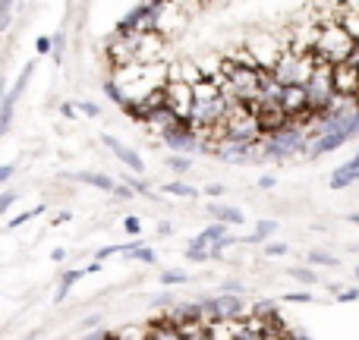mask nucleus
Returning a JSON list of instances; mask_svg holds the SVG:
<instances>
[{
	"label": "nucleus",
	"mask_w": 359,
	"mask_h": 340,
	"mask_svg": "<svg viewBox=\"0 0 359 340\" xmlns=\"http://www.w3.org/2000/svg\"><path fill=\"white\" fill-rule=\"evenodd\" d=\"M249 111H252L259 136H280L287 130V114L278 101H255V104H249Z\"/></svg>",
	"instance_id": "obj_1"
},
{
	"label": "nucleus",
	"mask_w": 359,
	"mask_h": 340,
	"mask_svg": "<svg viewBox=\"0 0 359 340\" xmlns=\"http://www.w3.org/2000/svg\"><path fill=\"white\" fill-rule=\"evenodd\" d=\"M133 44H136V63L139 67H155V63H161L164 50H168V38H164L161 32L133 35Z\"/></svg>",
	"instance_id": "obj_2"
},
{
	"label": "nucleus",
	"mask_w": 359,
	"mask_h": 340,
	"mask_svg": "<svg viewBox=\"0 0 359 340\" xmlns=\"http://www.w3.org/2000/svg\"><path fill=\"white\" fill-rule=\"evenodd\" d=\"M164 107H168L177 120H189L192 88L186 86V82H168V86H164Z\"/></svg>",
	"instance_id": "obj_3"
},
{
	"label": "nucleus",
	"mask_w": 359,
	"mask_h": 340,
	"mask_svg": "<svg viewBox=\"0 0 359 340\" xmlns=\"http://www.w3.org/2000/svg\"><path fill=\"white\" fill-rule=\"evenodd\" d=\"M331 88H334L337 98L353 101L359 95V69L350 67V63H337V67H331Z\"/></svg>",
	"instance_id": "obj_4"
},
{
	"label": "nucleus",
	"mask_w": 359,
	"mask_h": 340,
	"mask_svg": "<svg viewBox=\"0 0 359 340\" xmlns=\"http://www.w3.org/2000/svg\"><path fill=\"white\" fill-rule=\"evenodd\" d=\"M271 76H274V82H278L280 88L299 86V57L293 54L290 48H284V50H280V57H278V63H274Z\"/></svg>",
	"instance_id": "obj_5"
},
{
	"label": "nucleus",
	"mask_w": 359,
	"mask_h": 340,
	"mask_svg": "<svg viewBox=\"0 0 359 340\" xmlns=\"http://www.w3.org/2000/svg\"><path fill=\"white\" fill-rule=\"evenodd\" d=\"M107 54H111L114 69H126L136 63V44H133V38H111Z\"/></svg>",
	"instance_id": "obj_6"
},
{
	"label": "nucleus",
	"mask_w": 359,
	"mask_h": 340,
	"mask_svg": "<svg viewBox=\"0 0 359 340\" xmlns=\"http://www.w3.org/2000/svg\"><path fill=\"white\" fill-rule=\"evenodd\" d=\"M101 142H104L107 149H111L114 155H117L120 161H123V164H126V168H130V170H136V173H142V170H145L142 158H139V155H136V151H133V149H126L123 142H117V139H114V136H107V132H104V136H101Z\"/></svg>",
	"instance_id": "obj_7"
},
{
	"label": "nucleus",
	"mask_w": 359,
	"mask_h": 340,
	"mask_svg": "<svg viewBox=\"0 0 359 340\" xmlns=\"http://www.w3.org/2000/svg\"><path fill=\"white\" fill-rule=\"evenodd\" d=\"M280 107H284V114L287 117H293V114H299V111H306V88L303 86H287L284 92H280V101H278Z\"/></svg>",
	"instance_id": "obj_8"
},
{
	"label": "nucleus",
	"mask_w": 359,
	"mask_h": 340,
	"mask_svg": "<svg viewBox=\"0 0 359 340\" xmlns=\"http://www.w3.org/2000/svg\"><path fill=\"white\" fill-rule=\"evenodd\" d=\"M145 126H149L151 132H158V136H164L168 130L177 126V117L168 111V107H158V111H151L149 117H145Z\"/></svg>",
	"instance_id": "obj_9"
},
{
	"label": "nucleus",
	"mask_w": 359,
	"mask_h": 340,
	"mask_svg": "<svg viewBox=\"0 0 359 340\" xmlns=\"http://www.w3.org/2000/svg\"><path fill=\"white\" fill-rule=\"evenodd\" d=\"M215 98H221V92H217L215 82L202 79V82L192 86V104H205V101H215Z\"/></svg>",
	"instance_id": "obj_10"
},
{
	"label": "nucleus",
	"mask_w": 359,
	"mask_h": 340,
	"mask_svg": "<svg viewBox=\"0 0 359 340\" xmlns=\"http://www.w3.org/2000/svg\"><path fill=\"white\" fill-rule=\"evenodd\" d=\"M211 217H217V224H243V221H246L240 208H230V205H215V202H211Z\"/></svg>",
	"instance_id": "obj_11"
},
{
	"label": "nucleus",
	"mask_w": 359,
	"mask_h": 340,
	"mask_svg": "<svg viewBox=\"0 0 359 340\" xmlns=\"http://www.w3.org/2000/svg\"><path fill=\"white\" fill-rule=\"evenodd\" d=\"M149 340H183V337L174 331V325H168L164 318H155L149 325Z\"/></svg>",
	"instance_id": "obj_12"
},
{
	"label": "nucleus",
	"mask_w": 359,
	"mask_h": 340,
	"mask_svg": "<svg viewBox=\"0 0 359 340\" xmlns=\"http://www.w3.org/2000/svg\"><path fill=\"white\" fill-rule=\"evenodd\" d=\"M227 60H233L240 69H259V63H255V57L246 50V44H243V48H230Z\"/></svg>",
	"instance_id": "obj_13"
},
{
	"label": "nucleus",
	"mask_w": 359,
	"mask_h": 340,
	"mask_svg": "<svg viewBox=\"0 0 359 340\" xmlns=\"http://www.w3.org/2000/svg\"><path fill=\"white\" fill-rule=\"evenodd\" d=\"M86 274H88V268H73V271H67V274H63V280H60V293H57V303H63V297H67V293L69 290H73V284H76V280H79V278H86Z\"/></svg>",
	"instance_id": "obj_14"
},
{
	"label": "nucleus",
	"mask_w": 359,
	"mask_h": 340,
	"mask_svg": "<svg viewBox=\"0 0 359 340\" xmlns=\"http://www.w3.org/2000/svg\"><path fill=\"white\" fill-rule=\"evenodd\" d=\"M32 69H35V63H29V67H25L22 73H19V79H16V86H13V92H6V95H4V98L10 101V104H16L19 95L25 92V86H29V79H32Z\"/></svg>",
	"instance_id": "obj_15"
},
{
	"label": "nucleus",
	"mask_w": 359,
	"mask_h": 340,
	"mask_svg": "<svg viewBox=\"0 0 359 340\" xmlns=\"http://www.w3.org/2000/svg\"><path fill=\"white\" fill-rule=\"evenodd\" d=\"M76 179H82V183H88V186H98V189H104V192H114V179L111 177H104V173H76Z\"/></svg>",
	"instance_id": "obj_16"
},
{
	"label": "nucleus",
	"mask_w": 359,
	"mask_h": 340,
	"mask_svg": "<svg viewBox=\"0 0 359 340\" xmlns=\"http://www.w3.org/2000/svg\"><path fill=\"white\" fill-rule=\"evenodd\" d=\"M359 183V170H347V168H341L331 177V189H347V186H353Z\"/></svg>",
	"instance_id": "obj_17"
},
{
	"label": "nucleus",
	"mask_w": 359,
	"mask_h": 340,
	"mask_svg": "<svg viewBox=\"0 0 359 340\" xmlns=\"http://www.w3.org/2000/svg\"><path fill=\"white\" fill-rule=\"evenodd\" d=\"M114 340H149V328H139V325H126V328L114 331Z\"/></svg>",
	"instance_id": "obj_18"
},
{
	"label": "nucleus",
	"mask_w": 359,
	"mask_h": 340,
	"mask_svg": "<svg viewBox=\"0 0 359 340\" xmlns=\"http://www.w3.org/2000/svg\"><path fill=\"white\" fill-rule=\"evenodd\" d=\"M287 274H290L293 280H299V284H309V287L318 284V278H316V271H312V268H287Z\"/></svg>",
	"instance_id": "obj_19"
},
{
	"label": "nucleus",
	"mask_w": 359,
	"mask_h": 340,
	"mask_svg": "<svg viewBox=\"0 0 359 340\" xmlns=\"http://www.w3.org/2000/svg\"><path fill=\"white\" fill-rule=\"evenodd\" d=\"M164 192H170V196H198L192 186H186V183H180V179H174V183H164Z\"/></svg>",
	"instance_id": "obj_20"
},
{
	"label": "nucleus",
	"mask_w": 359,
	"mask_h": 340,
	"mask_svg": "<svg viewBox=\"0 0 359 340\" xmlns=\"http://www.w3.org/2000/svg\"><path fill=\"white\" fill-rule=\"evenodd\" d=\"M274 230H278V221H265V217H262V221L255 224V236H259L262 243H265V236H271Z\"/></svg>",
	"instance_id": "obj_21"
},
{
	"label": "nucleus",
	"mask_w": 359,
	"mask_h": 340,
	"mask_svg": "<svg viewBox=\"0 0 359 340\" xmlns=\"http://www.w3.org/2000/svg\"><path fill=\"white\" fill-rule=\"evenodd\" d=\"M168 168L177 170V173H186V170L192 168V161H189V158H183V155H170L168 158Z\"/></svg>",
	"instance_id": "obj_22"
},
{
	"label": "nucleus",
	"mask_w": 359,
	"mask_h": 340,
	"mask_svg": "<svg viewBox=\"0 0 359 340\" xmlns=\"http://www.w3.org/2000/svg\"><path fill=\"white\" fill-rule=\"evenodd\" d=\"M309 261L312 265H328V268L337 265V259L334 255H328V252H309Z\"/></svg>",
	"instance_id": "obj_23"
},
{
	"label": "nucleus",
	"mask_w": 359,
	"mask_h": 340,
	"mask_svg": "<svg viewBox=\"0 0 359 340\" xmlns=\"http://www.w3.org/2000/svg\"><path fill=\"white\" fill-rule=\"evenodd\" d=\"M186 280H189L186 271H164L161 274V284H186Z\"/></svg>",
	"instance_id": "obj_24"
},
{
	"label": "nucleus",
	"mask_w": 359,
	"mask_h": 340,
	"mask_svg": "<svg viewBox=\"0 0 359 340\" xmlns=\"http://www.w3.org/2000/svg\"><path fill=\"white\" fill-rule=\"evenodd\" d=\"M126 186H130V189H133V196H136V192H139V196H149V198H155V192L149 189V183H145V179H130V183H126Z\"/></svg>",
	"instance_id": "obj_25"
},
{
	"label": "nucleus",
	"mask_w": 359,
	"mask_h": 340,
	"mask_svg": "<svg viewBox=\"0 0 359 340\" xmlns=\"http://www.w3.org/2000/svg\"><path fill=\"white\" fill-rule=\"evenodd\" d=\"M41 211H44V205H38V208H32V211H25V215L13 217V221H10V230H13V227H19V224H25V221H32V217H38Z\"/></svg>",
	"instance_id": "obj_26"
},
{
	"label": "nucleus",
	"mask_w": 359,
	"mask_h": 340,
	"mask_svg": "<svg viewBox=\"0 0 359 340\" xmlns=\"http://www.w3.org/2000/svg\"><path fill=\"white\" fill-rule=\"evenodd\" d=\"M76 111H82V114H86V117H98V114H101V107L95 104V101H79V104H76Z\"/></svg>",
	"instance_id": "obj_27"
},
{
	"label": "nucleus",
	"mask_w": 359,
	"mask_h": 340,
	"mask_svg": "<svg viewBox=\"0 0 359 340\" xmlns=\"http://www.w3.org/2000/svg\"><path fill=\"white\" fill-rule=\"evenodd\" d=\"M224 293H230V297H240V293H246V287H243L240 280H224Z\"/></svg>",
	"instance_id": "obj_28"
},
{
	"label": "nucleus",
	"mask_w": 359,
	"mask_h": 340,
	"mask_svg": "<svg viewBox=\"0 0 359 340\" xmlns=\"http://www.w3.org/2000/svg\"><path fill=\"white\" fill-rule=\"evenodd\" d=\"M287 303H312V293H284Z\"/></svg>",
	"instance_id": "obj_29"
},
{
	"label": "nucleus",
	"mask_w": 359,
	"mask_h": 340,
	"mask_svg": "<svg viewBox=\"0 0 359 340\" xmlns=\"http://www.w3.org/2000/svg\"><path fill=\"white\" fill-rule=\"evenodd\" d=\"M265 255H287V243H268Z\"/></svg>",
	"instance_id": "obj_30"
},
{
	"label": "nucleus",
	"mask_w": 359,
	"mask_h": 340,
	"mask_svg": "<svg viewBox=\"0 0 359 340\" xmlns=\"http://www.w3.org/2000/svg\"><path fill=\"white\" fill-rule=\"evenodd\" d=\"M16 198H19V192H4V196H0V215H4V211L10 208V205L16 202Z\"/></svg>",
	"instance_id": "obj_31"
},
{
	"label": "nucleus",
	"mask_w": 359,
	"mask_h": 340,
	"mask_svg": "<svg viewBox=\"0 0 359 340\" xmlns=\"http://www.w3.org/2000/svg\"><path fill=\"white\" fill-rule=\"evenodd\" d=\"M123 227H126V233H139V230H142V221H139V217H126Z\"/></svg>",
	"instance_id": "obj_32"
},
{
	"label": "nucleus",
	"mask_w": 359,
	"mask_h": 340,
	"mask_svg": "<svg viewBox=\"0 0 359 340\" xmlns=\"http://www.w3.org/2000/svg\"><path fill=\"white\" fill-rule=\"evenodd\" d=\"M10 13H13L10 4H0V29H6V25H10Z\"/></svg>",
	"instance_id": "obj_33"
},
{
	"label": "nucleus",
	"mask_w": 359,
	"mask_h": 340,
	"mask_svg": "<svg viewBox=\"0 0 359 340\" xmlns=\"http://www.w3.org/2000/svg\"><path fill=\"white\" fill-rule=\"evenodd\" d=\"M186 259L189 261H205L208 259V252H205V249H186Z\"/></svg>",
	"instance_id": "obj_34"
},
{
	"label": "nucleus",
	"mask_w": 359,
	"mask_h": 340,
	"mask_svg": "<svg viewBox=\"0 0 359 340\" xmlns=\"http://www.w3.org/2000/svg\"><path fill=\"white\" fill-rule=\"evenodd\" d=\"M114 196H117V198H123V202H126V198H133V189H130V186H126V183H123V186L117 183V186H114Z\"/></svg>",
	"instance_id": "obj_35"
},
{
	"label": "nucleus",
	"mask_w": 359,
	"mask_h": 340,
	"mask_svg": "<svg viewBox=\"0 0 359 340\" xmlns=\"http://www.w3.org/2000/svg\"><path fill=\"white\" fill-rule=\"evenodd\" d=\"M205 196H211V198L224 196V186L221 183H208V186H205Z\"/></svg>",
	"instance_id": "obj_36"
},
{
	"label": "nucleus",
	"mask_w": 359,
	"mask_h": 340,
	"mask_svg": "<svg viewBox=\"0 0 359 340\" xmlns=\"http://www.w3.org/2000/svg\"><path fill=\"white\" fill-rule=\"evenodd\" d=\"M13 173H16V164H4V168H0V186H4Z\"/></svg>",
	"instance_id": "obj_37"
},
{
	"label": "nucleus",
	"mask_w": 359,
	"mask_h": 340,
	"mask_svg": "<svg viewBox=\"0 0 359 340\" xmlns=\"http://www.w3.org/2000/svg\"><path fill=\"white\" fill-rule=\"evenodd\" d=\"M353 299H359V290H344V293H337V303H353Z\"/></svg>",
	"instance_id": "obj_38"
},
{
	"label": "nucleus",
	"mask_w": 359,
	"mask_h": 340,
	"mask_svg": "<svg viewBox=\"0 0 359 340\" xmlns=\"http://www.w3.org/2000/svg\"><path fill=\"white\" fill-rule=\"evenodd\" d=\"M114 252H123V246H117V243H114V246H104V249L98 252V261H101V259H107V255H114Z\"/></svg>",
	"instance_id": "obj_39"
},
{
	"label": "nucleus",
	"mask_w": 359,
	"mask_h": 340,
	"mask_svg": "<svg viewBox=\"0 0 359 340\" xmlns=\"http://www.w3.org/2000/svg\"><path fill=\"white\" fill-rule=\"evenodd\" d=\"M35 48H38V54H48V50H50V38H38Z\"/></svg>",
	"instance_id": "obj_40"
},
{
	"label": "nucleus",
	"mask_w": 359,
	"mask_h": 340,
	"mask_svg": "<svg viewBox=\"0 0 359 340\" xmlns=\"http://www.w3.org/2000/svg\"><path fill=\"white\" fill-rule=\"evenodd\" d=\"M259 186H262V189H274V186H278V179H274V177H262Z\"/></svg>",
	"instance_id": "obj_41"
},
{
	"label": "nucleus",
	"mask_w": 359,
	"mask_h": 340,
	"mask_svg": "<svg viewBox=\"0 0 359 340\" xmlns=\"http://www.w3.org/2000/svg\"><path fill=\"white\" fill-rule=\"evenodd\" d=\"M60 114H63L67 120H76V107H73V104H63V107H60Z\"/></svg>",
	"instance_id": "obj_42"
},
{
	"label": "nucleus",
	"mask_w": 359,
	"mask_h": 340,
	"mask_svg": "<svg viewBox=\"0 0 359 340\" xmlns=\"http://www.w3.org/2000/svg\"><path fill=\"white\" fill-rule=\"evenodd\" d=\"M344 168H347V170H359V151H356V155H353V158H350V161H347V164H344Z\"/></svg>",
	"instance_id": "obj_43"
},
{
	"label": "nucleus",
	"mask_w": 359,
	"mask_h": 340,
	"mask_svg": "<svg viewBox=\"0 0 359 340\" xmlns=\"http://www.w3.org/2000/svg\"><path fill=\"white\" fill-rule=\"evenodd\" d=\"M69 217H73V215H69V211H60V215L54 217V224H63V221H69Z\"/></svg>",
	"instance_id": "obj_44"
},
{
	"label": "nucleus",
	"mask_w": 359,
	"mask_h": 340,
	"mask_svg": "<svg viewBox=\"0 0 359 340\" xmlns=\"http://www.w3.org/2000/svg\"><path fill=\"white\" fill-rule=\"evenodd\" d=\"M63 255H67L63 249H54V252H50V259H54V261H63Z\"/></svg>",
	"instance_id": "obj_45"
},
{
	"label": "nucleus",
	"mask_w": 359,
	"mask_h": 340,
	"mask_svg": "<svg viewBox=\"0 0 359 340\" xmlns=\"http://www.w3.org/2000/svg\"><path fill=\"white\" fill-rule=\"evenodd\" d=\"M0 101H4V76H0Z\"/></svg>",
	"instance_id": "obj_46"
},
{
	"label": "nucleus",
	"mask_w": 359,
	"mask_h": 340,
	"mask_svg": "<svg viewBox=\"0 0 359 340\" xmlns=\"http://www.w3.org/2000/svg\"><path fill=\"white\" fill-rule=\"evenodd\" d=\"M350 221H353V224H359V211H356V215H350Z\"/></svg>",
	"instance_id": "obj_47"
},
{
	"label": "nucleus",
	"mask_w": 359,
	"mask_h": 340,
	"mask_svg": "<svg viewBox=\"0 0 359 340\" xmlns=\"http://www.w3.org/2000/svg\"><path fill=\"white\" fill-rule=\"evenodd\" d=\"M350 10H353V13H356V16H359V4H350Z\"/></svg>",
	"instance_id": "obj_48"
},
{
	"label": "nucleus",
	"mask_w": 359,
	"mask_h": 340,
	"mask_svg": "<svg viewBox=\"0 0 359 340\" xmlns=\"http://www.w3.org/2000/svg\"><path fill=\"white\" fill-rule=\"evenodd\" d=\"M356 278H359V265H356Z\"/></svg>",
	"instance_id": "obj_49"
},
{
	"label": "nucleus",
	"mask_w": 359,
	"mask_h": 340,
	"mask_svg": "<svg viewBox=\"0 0 359 340\" xmlns=\"http://www.w3.org/2000/svg\"><path fill=\"white\" fill-rule=\"evenodd\" d=\"M356 249H359V246H356Z\"/></svg>",
	"instance_id": "obj_50"
},
{
	"label": "nucleus",
	"mask_w": 359,
	"mask_h": 340,
	"mask_svg": "<svg viewBox=\"0 0 359 340\" xmlns=\"http://www.w3.org/2000/svg\"><path fill=\"white\" fill-rule=\"evenodd\" d=\"M29 340H32V337H29Z\"/></svg>",
	"instance_id": "obj_51"
}]
</instances>
